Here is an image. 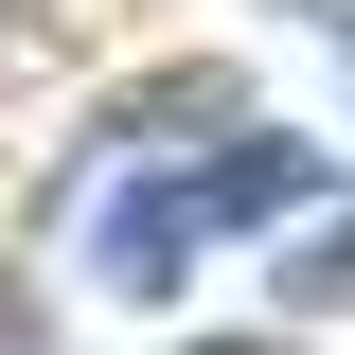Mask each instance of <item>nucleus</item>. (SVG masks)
<instances>
[{
	"instance_id": "2",
	"label": "nucleus",
	"mask_w": 355,
	"mask_h": 355,
	"mask_svg": "<svg viewBox=\"0 0 355 355\" xmlns=\"http://www.w3.org/2000/svg\"><path fill=\"white\" fill-rule=\"evenodd\" d=\"M284 302H355V214L320 231V249H284Z\"/></svg>"
},
{
	"instance_id": "1",
	"label": "nucleus",
	"mask_w": 355,
	"mask_h": 355,
	"mask_svg": "<svg viewBox=\"0 0 355 355\" xmlns=\"http://www.w3.org/2000/svg\"><path fill=\"white\" fill-rule=\"evenodd\" d=\"M284 196H320V160L302 142H214V178H160V196H107V284L125 302H160L178 266H196V231H231V214H284Z\"/></svg>"
}]
</instances>
